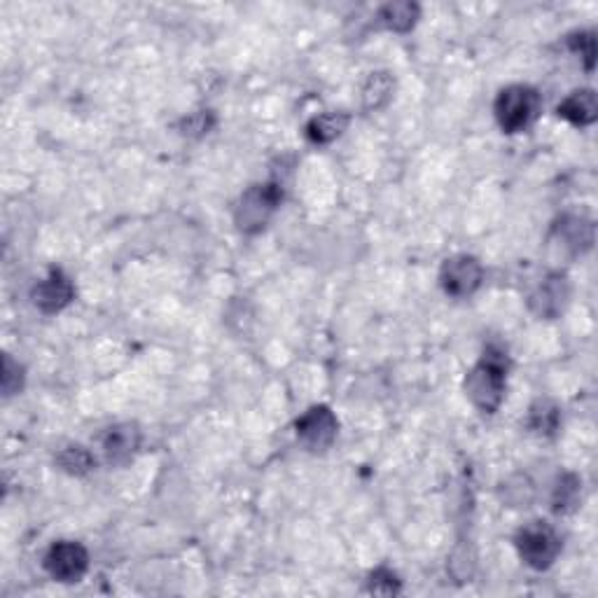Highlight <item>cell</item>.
I'll list each match as a JSON object with an SVG mask.
<instances>
[{
	"mask_svg": "<svg viewBox=\"0 0 598 598\" xmlns=\"http://www.w3.org/2000/svg\"><path fill=\"white\" fill-rule=\"evenodd\" d=\"M465 395L482 414H496L507 391V360L503 351L486 349L484 358L465 377Z\"/></svg>",
	"mask_w": 598,
	"mask_h": 598,
	"instance_id": "obj_1",
	"label": "cell"
},
{
	"mask_svg": "<svg viewBox=\"0 0 598 598\" xmlns=\"http://www.w3.org/2000/svg\"><path fill=\"white\" fill-rule=\"evenodd\" d=\"M540 110L542 99L538 89L528 85H510L500 89L496 103H493V113H496V120L505 134H521V131L531 129L540 117Z\"/></svg>",
	"mask_w": 598,
	"mask_h": 598,
	"instance_id": "obj_2",
	"label": "cell"
},
{
	"mask_svg": "<svg viewBox=\"0 0 598 598\" xmlns=\"http://www.w3.org/2000/svg\"><path fill=\"white\" fill-rule=\"evenodd\" d=\"M283 201V190L278 183H260L250 185L241 194L234 206V225L239 227L241 234H260L269 225L271 215Z\"/></svg>",
	"mask_w": 598,
	"mask_h": 598,
	"instance_id": "obj_3",
	"label": "cell"
},
{
	"mask_svg": "<svg viewBox=\"0 0 598 598\" xmlns=\"http://www.w3.org/2000/svg\"><path fill=\"white\" fill-rule=\"evenodd\" d=\"M514 547H517L519 559L533 570H547L554 566V561L561 554V538L556 528L547 521H528L514 535Z\"/></svg>",
	"mask_w": 598,
	"mask_h": 598,
	"instance_id": "obj_4",
	"label": "cell"
},
{
	"mask_svg": "<svg viewBox=\"0 0 598 598\" xmlns=\"http://www.w3.org/2000/svg\"><path fill=\"white\" fill-rule=\"evenodd\" d=\"M45 570L52 580L75 584L87 575L89 570V552L85 545L75 540H59L47 549L45 554Z\"/></svg>",
	"mask_w": 598,
	"mask_h": 598,
	"instance_id": "obj_5",
	"label": "cell"
},
{
	"mask_svg": "<svg viewBox=\"0 0 598 598\" xmlns=\"http://www.w3.org/2000/svg\"><path fill=\"white\" fill-rule=\"evenodd\" d=\"M295 433L309 451H328L337 440L339 421L330 407L314 405L295 421Z\"/></svg>",
	"mask_w": 598,
	"mask_h": 598,
	"instance_id": "obj_6",
	"label": "cell"
},
{
	"mask_svg": "<svg viewBox=\"0 0 598 598\" xmlns=\"http://www.w3.org/2000/svg\"><path fill=\"white\" fill-rule=\"evenodd\" d=\"M484 281V269L477 257L454 255L444 260L440 269V285L449 297L468 299L479 290Z\"/></svg>",
	"mask_w": 598,
	"mask_h": 598,
	"instance_id": "obj_7",
	"label": "cell"
},
{
	"mask_svg": "<svg viewBox=\"0 0 598 598\" xmlns=\"http://www.w3.org/2000/svg\"><path fill=\"white\" fill-rule=\"evenodd\" d=\"M31 299L36 304V309L43 314L52 316L64 311L68 304L75 299V285L61 269H52L43 281L36 283V288L31 290Z\"/></svg>",
	"mask_w": 598,
	"mask_h": 598,
	"instance_id": "obj_8",
	"label": "cell"
},
{
	"mask_svg": "<svg viewBox=\"0 0 598 598\" xmlns=\"http://www.w3.org/2000/svg\"><path fill=\"white\" fill-rule=\"evenodd\" d=\"M568 299H570L568 278L563 276L561 271H556V274H549L545 281L531 292V297H528V309H531L538 318H556L559 314H563Z\"/></svg>",
	"mask_w": 598,
	"mask_h": 598,
	"instance_id": "obj_9",
	"label": "cell"
},
{
	"mask_svg": "<svg viewBox=\"0 0 598 598\" xmlns=\"http://www.w3.org/2000/svg\"><path fill=\"white\" fill-rule=\"evenodd\" d=\"M549 239L570 257L582 255L594 243V225H591V220L582 218V215H563V218L554 222Z\"/></svg>",
	"mask_w": 598,
	"mask_h": 598,
	"instance_id": "obj_10",
	"label": "cell"
},
{
	"mask_svg": "<svg viewBox=\"0 0 598 598\" xmlns=\"http://www.w3.org/2000/svg\"><path fill=\"white\" fill-rule=\"evenodd\" d=\"M101 447L110 463H129L138 447H141V430H138L134 423H117V426H110L106 433H103Z\"/></svg>",
	"mask_w": 598,
	"mask_h": 598,
	"instance_id": "obj_11",
	"label": "cell"
},
{
	"mask_svg": "<svg viewBox=\"0 0 598 598\" xmlns=\"http://www.w3.org/2000/svg\"><path fill=\"white\" fill-rule=\"evenodd\" d=\"M556 115L573 127H589L598 117V101L594 89H575L559 103Z\"/></svg>",
	"mask_w": 598,
	"mask_h": 598,
	"instance_id": "obj_12",
	"label": "cell"
},
{
	"mask_svg": "<svg viewBox=\"0 0 598 598\" xmlns=\"http://www.w3.org/2000/svg\"><path fill=\"white\" fill-rule=\"evenodd\" d=\"M351 117L346 113H323L311 117L304 134L314 145H328L332 141H337L339 136L344 134L346 127H349Z\"/></svg>",
	"mask_w": 598,
	"mask_h": 598,
	"instance_id": "obj_13",
	"label": "cell"
},
{
	"mask_svg": "<svg viewBox=\"0 0 598 598\" xmlns=\"http://www.w3.org/2000/svg\"><path fill=\"white\" fill-rule=\"evenodd\" d=\"M395 78L388 71H377L365 80L363 85V106L365 110H381L393 99Z\"/></svg>",
	"mask_w": 598,
	"mask_h": 598,
	"instance_id": "obj_14",
	"label": "cell"
},
{
	"mask_svg": "<svg viewBox=\"0 0 598 598\" xmlns=\"http://www.w3.org/2000/svg\"><path fill=\"white\" fill-rule=\"evenodd\" d=\"M421 8L416 3H391L379 10V22L395 33L412 31L419 22Z\"/></svg>",
	"mask_w": 598,
	"mask_h": 598,
	"instance_id": "obj_15",
	"label": "cell"
},
{
	"mask_svg": "<svg viewBox=\"0 0 598 598\" xmlns=\"http://www.w3.org/2000/svg\"><path fill=\"white\" fill-rule=\"evenodd\" d=\"M57 465L64 472H68V475L82 477V475H89V472L94 470L96 458L92 456V451L89 449L80 447V444H71V447L59 451Z\"/></svg>",
	"mask_w": 598,
	"mask_h": 598,
	"instance_id": "obj_16",
	"label": "cell"
},
{
	"mask_svg": "<svg viewBox=\"0 0 598 598\" xmlns=\"http://www.w3.org/2000/svg\"><path fill=\"white\" fill-rule=\"evenodd\" d=\"M559 423H561L559 407L549 400H538L531 407V414H528V426H531L533 433L538 435H545V437L554 435L556 430H559Z\"/></svg>",
	"mask_w": 598,
	"mask_h": 598,
	"instance_id": "obj_17",
	"label": "cell"
},
{
	"mask_svg": "<svg viewBox=\"0 0 598 598\" xmlns=\"http://www.w3.org/2000/svg\"><path fill=\"white\" fill-rule=\"evenodd\" d=\"M580 493H582V482L575 475H563L554 486L552 496V507L556 514H568L573 512L577 505H580Z\"/></svg>",
	"mask_w": 598,
	"mask_h": 598,
	"instance_id": "obj_18",
	"label": "cell"
},
{
	"mask_svg": "<svg viewBox=\"0 0 598 598\" xmlns=\"http://www.w3.org/2000/svg\"><path fill=\"white\" fill-rule=\"evenodd\" d=\"M367 591L379 596H395L402 591V582L391 568L381 566L377 570H372L370 577H367Z\"/></svg>",
	"mask_w": 598,
	"mask_h": 598,
	"instance_id": "obj_19",
	"label": "cell"
},
{
	"mask_svg": "<svg viewBox=\"0 0 598 598\" xmlns=\"http://www.w3.org/2000/svg\"><path fill=\"white\" fill-rule=\"evenodd\" d=\"M568 47L575 54H580V59L584 61V68L591 71L596 61V38L591 31H577L573 36H568Z\"/></svg>",
	"mask_w": 598,
	"mask_h": 598,
	"instance_id": "obj_20",
	"label": "cell"
},
{
	"mask_svg": "<svg viewBox=\"0 0 598 598\" xmlns=\"http://www.w3.org/2000/svg\"><path fill=\"white\" fill-rule=\"evenodd\" d=\"M0 384H3L5 398L17 395L24 388V367L15 363L10 356L3 358V377H0Z\"/></svg>",
	"mask_w": 598,
	"mask_h": 598,
	"instance_id": "obj_21",
	"label": "cell"
},
{
	"mask_svg": "<svg viewBox=\"0 0 598 598\" xmlns=\"http://www.w3.org/2000/svg\"><path fill=\"white\" fill-rule=\"evenodd\" d=\"M213 122L215 120H213L211 110H199V113H194L187 117V120H183L180 129H183V134H187V136H204L211 131Z\"/></svg>",
	"mask_w": 598,
	"mask_h": 598,
	"instance_id": "obj_22",
	"label": "cell"
}]
</instances>
